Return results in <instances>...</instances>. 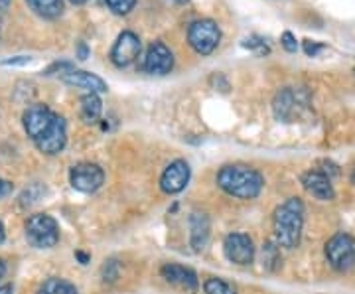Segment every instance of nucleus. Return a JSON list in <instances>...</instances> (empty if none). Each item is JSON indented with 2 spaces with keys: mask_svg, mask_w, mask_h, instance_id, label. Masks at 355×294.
Listing matches in <instances>:
<instances>
[{
  "mask_svg": "<svg viewBox=\"0 0 355 294\" xmlns=\"http://www.w3.org/2000/svg\"><path fill=\"white\" fill-rule=\"evenodd\" d=\"M217 186L233 198L253 200L263 190L265 180L261 176V172L254 168L245 166V164H229L219 170Z\"/></svg>",
  "mask_w": 355,
  "mask_h": 294,
  "instance_id": "nucleus-1",
  "label": "nucleus"
},
{
  "mask_svg": "<svg viewBox=\"0 0 355 294\" xmlns=\"http://www.w3.org/2000/svg\"><path fill=\"white\" fill-rule=\"evenodd\" d=\"M302 225H304V204L298 198H291L279 205L272 218V231L277 245L294 249L300 243Z\"/></svg>",
  "mask_w": 355,
  "mask_h": 294,
  "instance_id": "nucleus-2",
  "label": "nucleus"
},
{
  "mask_svg": "<svg viewBox=\"0 0 355 294\" xmlns=\"http://www.w3.org/2000/svg\"><path fill=\"white\" fill-rule=\"evenodd\" d=\"M26 239L36 249H51L60 241V225L48 214H34L26 221Z\"/></svg>",
  "mask_w": 355,
  "mask_h": 294,
  "instance_id": "nucleus-3",
  "label": "nucleus"
},
{
  "mask_svg": "<svg viewBox=\"0 0 355 294\" xmlns=\"http://www.w3.org/2000/svg\"><path fill=\"white\" fill-rule=\"evenodd\" d=\"M188 42L196 53L209 55L221 42V30H219L217 22L209 20V18L196 20L188 28Z\"/></svg>",
  "mask_w": 355,
  "mask_h": 294,
  "instance_id": "nucleus-4",
  "label": "nucleus"
},
{
  "mask_svg": "<svg viewBox=\"0 0 355 294\" xmlns=\"http://www.w3.org/2000/svg\"><path fill=\"white\" fill-rule=\"evenodd\" d=\"M326 259L331 269L349 270L355 265V237L349 233H336L326 243Z\"/></svg>",
  "mask_w": 355,
  "mask_h": 294,
  "instance_id": "nucleus-5",
  "label": "nucleus"
},
{
  "mask_svg": "<svg viewBox=\"0 0 355 294\" xmlns=\"http://www.w3.org/2000/svg\"><path fill=\"white\" fill-rule=\"evenodd\" d=\"M308 107V91L294 89V87H284L275 95L272 101V113L282 123H291L300 111Z\"/></svg>",
  "mask_w": 355,
  "mask_h": 294,
  "instance_id": "nucleus-6",
  "label": "nucleus"
},
{
  "mask_svg": "<svg viewBox=\"0 0 355 294\" xmlns=\"http://www.w3.org/2000/svg\"><path fill=\"white\" fill-rule=\"evenodd\" d=\"M55 119H58V115L51 111L50 107H46V105H32V107L26 109L24 115H22V125H24V130L28 132V137L36 144V142L42 141L48 135V130L53 127Z\"/></svg>",
  "mask_w": 355,
  "mask_h": 294,
  "instance_id": "nucleus-7",
  "label": "nucleus"
},
{
  "mask_svg": "<svg viewBox=\"0 0 355 294\" xmlns=\"http://www.w3.org/2000/svg\"><path fill=\"white\" fill-rule=\"evenodd\" d=\"M105 182V172L101 166L93 162H81L69 170V184L77 192L93 193L97 192Z\"/></svg>",
  "mask_w": 355,
  "mask_h": 294,
  "instance_id": "nucleus-8",
  "label": "nucleus"
},
{
  "mask_svg": "<svg viewBox=\"0 0 355 294\" xmlns=\"http://www.w3.org/2000/svg\"><path fill=\"white\" fill-rule=\"evenodd\" d=\"M223 253L229 263L247 267L254 261L253 239L247 233H229L223 241Z\"/></svg>",
  "mask_w": 355,
  "mask_h": 294,
  "instance_id": "nucleus-9",
  "label": "nucleus"
},
{
  "mask_svg": "<svg viewBox=\"0 0 355 294\" xmlns=\"http://www.w3.org/2000/svg\"><path fill=\"white\" fill-rule=\"evenodd\" d=\"M140 50L142 44L139 36L130 30H125L119 34V38L111 48V62L116 67H128L130 64H135V60L140 55Z\"/></svg>",
  "mask_w": 355,
  "mask_h": 294,
  "instance_id": "nucleus-10",
  "label": "nucleus"
},
{
  "mask_svg": "<svg viewBox=\"0 0 355 294\" xmlns=\"http://www.w3.org/2000/svg\"><path fill=\"white\" fill-rule=\"evenodd\" d=\"M174 67V53L164 42H153L144 55L142 69L150 76H166Z\"/></svg>",
  "mask_w": 355,
  "mask_h": 294,
  "instance_id": "nucleus-11",
  "label": "nucleus"
},
{
  "mask_svg": "<svg viewBox=\"0 0 355 294\" xmlns=\"http://www.w3.org/2000/svg\"><path fill=\"white\" fill-rule=\"evenodd\" d=\"M190 164L186 160H174L170 162L160 176V190L168 196L180 193L190 182Z\"/></svg>",
  "mask_w": 355,
  "mask_h": 294,
  "instance_id": "nucleus-12",
  "label": "nucleus"
},
{
  "mask_svg": "<svg viewBox=\"0 0 355 294\" xmlns=\"http://www.w3.org/2000/svg\"><path fill=\"white\" fill-rule=\"evenodd\" d=\"M160 275H162V279L166 282H170L172 286H178L182 291L196 293L200 288L198 275L190 267H184V265H178V263H166L160 269Z\"/></svg>",
  "mask_w": 355,
  "mask_h": 294,
  "instance_id": "nucleus-13",
  "label": "nucleus"
},
{
  "mask_svg": "<svg viewBox=\"0 0 355 294\" xmlns=\"http://www.w3.org/2000/svg\"><path fill=\"white\" fill-rule=\"evenodd\" d=\"M302 186L306 192L312 193L316 200H322V202H331L336 198L331 180L320 170H308L306 174H302Z\"/></svg>",
  "mask_w": 355,
  "mask_h": 294,
  "instance_id": "nucleus-14",
  "label": "nucleus"
},
{
  "mask_svg": "<svg viewBox=\"0 0 355 294\" xmlns=\"http://www.w3.org/2000/svg\"><path fill=\"white\" fill-rule=\"evenodd\" d=\"M62 77V81L67 83V85H71V87H77V89H85L87 93H105V91H109L107 87V83L103 81L101 77L95 76V74H91V71H83V69H69V71H65Z\"/></svg>",
  "mask_w": 355,
  "mask_h": 294,
  "instance_id": "nucleus-15",
  "label": "nucleus"
},
{
  "mask_svg": "<svg viewBox=\"0 0 355 294\" xmlns=\"http://www.w3.org/2000/svg\"><path fill=\"white\" fill-rule=\"evenodd\" d=\"M65 144H67V125H65L64 116L58 115L53 127L48 130V135L42 141L36 142V146H38L40 153L58 154L64 150Z\"/></svg>",
  "mask_w": 355,
  "mask_h": 294,
  "instance_id": "nucleus-16",
  "label": "nucleus"
},
{
  "mask_svg": "<svg viewBox=\"0 0 355 294\" xmlns=\"http://www.w3.org/2000/svg\"><path fill=\"white\" fill-rule=\"evenodd\" d=\"M209 235H211V221L209 216L205 211H191L190 216V243L193 247V251H203L205 245L209 241Z\"/></svg>",
  "mask_w": 355,
  "mask_h": 294,
  "instance_id": "nucleus-17",
  "label": "nucleus"
},
{
  "mask_svg": "<svg viewBox=\"0 0 355 294\" xmlns=\"http://www.w3.org/2000/svg\"><path fill=\"white\" fill-rule=\"evenodd\" d=\"M81 107H79V115H81V121L87 123V125H93L101 119L103 111V103L101 97L97 93H87L81 97Z\"/></svg>",
  "mask_w": 355,
  "mask_h": 294,
  "instance_id": "nucleus-18",
  "label": "nucleus"
},
{
  "mask_svg": "<svg viewBox=\"0 0 355 294\" xmlns=\"http://www.w3.org/2000/svg\"><path fill=\"white\" fill-rule=\"evenodd\" d=\"M26 2L38 16L48 20H53L64 12V0H26Z\"/></svg>",
  "mask_w": 355,
  "mask_h": 294,
  "instance_id": "nucleus-19",
  "label": "nucleus"
},
{
  "mask_svg": "<svg viewBox=\"0 0 355 294\" xmlns=\"http://www.w3.org/2000/svg\"><path fill=\"white\" fill-rule=\"evenodd\" d=\"M38 294H77V288L65 279L51 277L48 281L42 282Z\"/></svg>",
  "mask_w": 355,
  "mask_h": 294,
  "instance_id": "nucleus-20",
  "label": "nucleus"
},
{
  "mask_svg": "<svg viewBox=\"0 0 355 294\" xmlns=\"http://www.w3.org/2000/svg\"><path fill=\"white\" fill-rule=\"evenodd\" d=\"M203 291L205 294H237V288L231 282L217 279V277H209L203 282Z\"/></svg>",
  "mask_w": 355,
  "mask_h": 294,
  "instance_id": "nucleus-21",
  "label": "nucleus"
},
{
  "mask_svg": "<svg viewBox=\"0 0 355 294\" xmlns=\"http://www.w3.org/2000/svg\"><path fill=\"white\" fill-rule=\"evenodd\" d=\"M263 265L268 270H275L280 265V253L277 243L263 245Z\"/></svg>",
  "mask_w": 355,
  "mask_h": 294,
  "instance_id": "nucleus-22",
  "label": "nucleus"
},
{
  "mask_svg": "<svg viewBox=\"0 0 355 294\" xmlns=\"http://www.w3.org/2000/svg\"><path fill=\"white\" fill-rule=\"evenodd\" d=\"M44 193H46V190H44L40 184H32V186L26 188L24 192H22V196H20V205H22V207H28V205L36 204V202L42 200Z\"/></svg>",
  "mask_w": 355,
  "mask_h": 294,
  "instance_id": "nucleus-23",
  "label": "nucleus"
},
{
  "mask_svg": "<svg viewBox=\"0 0 355 294\" xmlns=\"http://www.w3.org/2000/svg\"><path fill=\"white\" fill-rule=\"evenodd\" d=\"M103 2L107 4V8H109L111 12L119 14V16L128 14L135 8V4H137V0H103Z\"/></svg>",
  "mask_w": 355,
  "mask_h": 294,
  "instance_id": "nucleus-24",
  "label": "nucleus"
},
{
  "mask_svg": "<svg viewBox=\"0 0 355 294\" xmlns=\"http://www.w3.org/2000/svg\"><path fill=\"white\" fill-rule=\"evenodd\" d=\"M119 275H121V265H119V261L116 259H109V261H105V265L101 267V277L105 282H114L119 279Z\"/></svg>",
  "mask_w": 355,
  "mask_h": 294,
  "instance_id": "nucleus-25",
  "label": "nucleus"
},
{
  "mask_svg": "<svg viewBox=\"0 0 355 294\" xmlns=\"http://www.w3.org/2000/svg\"><path fill=\"white\" fill-rule=\"evenodd\" d=\"M69 69H76L73 64H69V62H55V64H51L48 69H44L42 74H44V76H53V74L64 76L65 71H69Z\"/></svg>",
  "mask_w": 355,
  "mask_h": 294,
  "instance_id": "nucleus-26",
  "label": "nucleus"
},
{
  "mask_svg": "<svg viewBox=\"0 0 355 294\" xmlns=\"http://www.w3.org/2000/svg\"><path fill=\"white\" fill-rule=\"evenodd\" d=\"M243 48H249V50L259 51V53H268V46L259 38H247L243 42Z\"/></svg>",
  "mask_w": 355,
  "mask_h": 294,
  "instance_id": "nucleus-27",
  "label": "nucleus"
},
{
  "mask_svg": "<svg viewBox=\"0 0 355 294\" xmlns=\"http://www.w3.org/2000/svg\"><path fill=\"white\" fill-rule=\"evenodd\" d=\"M280 42H282V46H284V50L286 51L298 50V42H296V38L292 36L291 32H284V34H282V38H280Z\"/></svg>",
  "mask_w": 355,
  "mask_h": 294,
  "instance_id": "nucleus-28",
  "label": "nucleus"
},
{
  "mask_svg": "<svg viewBox=\"0 0 355 294\" xmlns=\"http://www.w3.org/2000/svg\"><path fill=\"white\" fill-rule=\"evenodd\" d=\"M322 50H324V44H318V42H312V40H304L306 55L314 58V55H318Z\"/></svg>",
  "mask_w": 355,
  "mask_h": 294,
  "instance_id": "nucleus-29",
  "label": "nucleus"
},
{
  "mask_svg": "<svg viewBox=\"0 0 355 294\" xmlns=\"http://www.w3.org/2000/svg\"><path fill=\"white\" fill-rule=\"evenodd\" d=\"M10 192H12V184H10L8 180L0 178V200H2V198H6Z\"/></svg>",
  "mask_w": 355,
  "mask_h": 294,
  "instance_id": "nucleus-30",
  "label": "nucleus"
},
{
  "mask_svg": "<svg viewBox=\"0 0 355 294\" xmlns=\"http://www.w3.org/2000/svg\"><path fill=\"white\" fill-rule=\"evenodd\" d=\"M30 58L28 55H18V58H12V60H6L4 65H16V64H28Z\"/></svg>",
  "mask_w": 355,
  "mask_h": 294,
  "instance_id": "nucleus-31",
  "label": "nucleus"
},
{
  "mask_svg": "<svg viewBox=\"0 0 355 294\" xmlns=\"http://www.w3.org/2000/svg\"><path fill=\"white\" fill-rule=\"evenodd\" d=\"M87 55H89L87 46L81 42V44H79V48H77V58H79V60H87Z\"/></svg>",
  "mask_w": 355,
  "mask_h": 294,
  "instance_id": "nucleus-32",
  "label": "nucleus"
},
{
  "mask_svg": "<svg viewBox=\"0 0 355 294\" xmlns=\"http://www.w3.org/2000/svg\"><path fill=\"white\" fill-rule=\"evenodd\" d=\"M76 257H77V261H79L81 265H87L89 259H91V257H89L87 253H83V251H76Z\"/></svg>",
  "mask_w": 355,
  "mask_h": 294,
  "instance_id": "nucleus-33",
  "label": "nucleus"
},
{
  "mask_svg": "<svg viewBox=\"0 0 355 294\" xmlns=\"http://www.w3.org/2000/svg\"><path fill=\"white\" fill-rule=\"evenodd\" d=\"M0 294H14V288L12 284H0Z\"/></svg>",
  "mask_w": 355,
  "mask_h": 294,
  "instance_id": "nucleus-34",
  "label": "nucleus"
},
{
  "mask_svg": "<svg viewBox=\"0 0 355 294\" xmlns=\"http://www.w3.org/2000/svg\"><path fill=\"white\" fill-rule=\"evenodd\" d=\"M6 269H8V267H6V261H4V259L0 257V281L4 279V275H6Z\"/></svg>",
  "mask_w": 355,
  "mask_h": 294,
  "instance_id": "nucleus-35",
  "label": "nucleus"
},
{
  "mask_svg": "<svg viewBox=\"0 0 355 294\" xmlns=\"http://www.w3.org/2000/svg\"><path fill=\"white\" fill-rule=\"evenodd\" d=\"M10 6V0H0V12H4Z\"/></svg>",
  "mask_w": 355,
  "mask_h": 294,
  "instance_id": "nucleus-36",
  "label": "nucleus"
},
{
  "mask_svg": "<svg viewBox=\"0 0 355 294\" xmlns=\"http://www.w3.org/2000/svg\"><path fill=\"white\" fill-rule=\"evenodd\" d=\"M4 237H6V230H4V225H2V221H0V243L4 241Z\"/></svg>",
  "mask_w": 355,
  "mask_h": 294,
  "instance_id": "nucleus-37",
  "label": "nucleus"
},
{
  "mask_svg": "<svg viewBox=\"0 0 355 294\" xmlns=\"http://www.w3.org/2000/svg\"><path fill=\"white\" fill-rule=\"evenodd\" d=\"M71 4H76V6H81V4H85V2H89V0H69Z\"/></svg>",
  "mask_w": 355,
  "mask_h": 294,
  "instance_id": "nucleus-38",
  "label": "nucleus"
},
{
  "mask_svg": "<svg viewBox=\"0 0 355 294\" xmlns=\"http://www.w3.org/2000/svg\"><path fill=\"white\" fill-rule=\"evenodd\" d=\"M352 184H355V168H354V172H352Z\"/></svg>",
  "mask_w": 355,
  "mask_h": 294,
  "instance_id": "nucleus-39",
  "label": "nucleus"
},
{
  "mask_svg": "<svg viewBox=\"0 0 355 294\" xmlns=\"http://www.w3.org/2000/svg\"><path fill=\"white\" fill-rule=\"evenodd\" d=\"M176 2H188V0H176Z\"/></svg>",
  "mask_w": 355,
  "mask_h": 294,
  "instance_id": "nucleus-40",
  "label": "nucleus"
}]
</instances>
